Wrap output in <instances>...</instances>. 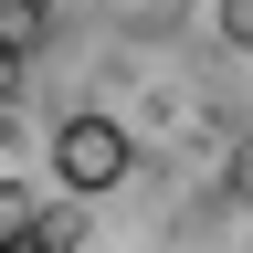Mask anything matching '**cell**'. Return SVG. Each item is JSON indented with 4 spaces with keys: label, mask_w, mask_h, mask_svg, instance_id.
Here are the masks:
<instances>
[{
    "label": "cell",
    "mask_w": 253,
    "mask_h": 253,
    "mask_svg": "<svg viewBox=\"0 0 253 253\" xmlns=\"http://www.w3.org/2000/svg\"><path fill=\"white\" fill-rule=\"evenodd\" d=\"M126 169H137V137H126L106 106H74V116L53 126V179L74 190V201H106Z\"/></svg>",
    "instance_id": "6da1fadb"
},
{
    "label": "cell",
    "mask_w": 253,
    "mask_h": 253,
    "mask_svg": "<svg viewBox=\"0 0 253 253\" xmlns=\"http://www.w3.org/2000/svg\"><path fill=\"white\" fill-rule=\"evenodd\" d=\"M0 253H42V243H32V232H0Z\"/></svg>",
    "instance_id": "3957f363"
},
{
    "label": "cell",
    "mask_w": 253,
    "mask_h": 253,
    "mask_svg": "<svg viewBox=\"0 0 253 253\" xmlns=\"http://www.w3.org/2000/svg\"><path fill=\"white\" fill-rule=\"evenodd\" d=\"M211 21H221V42L253 53V0H211Z\"/></svg>",
    "instance_id": "7a4b0ae2"
}]
</instances>
